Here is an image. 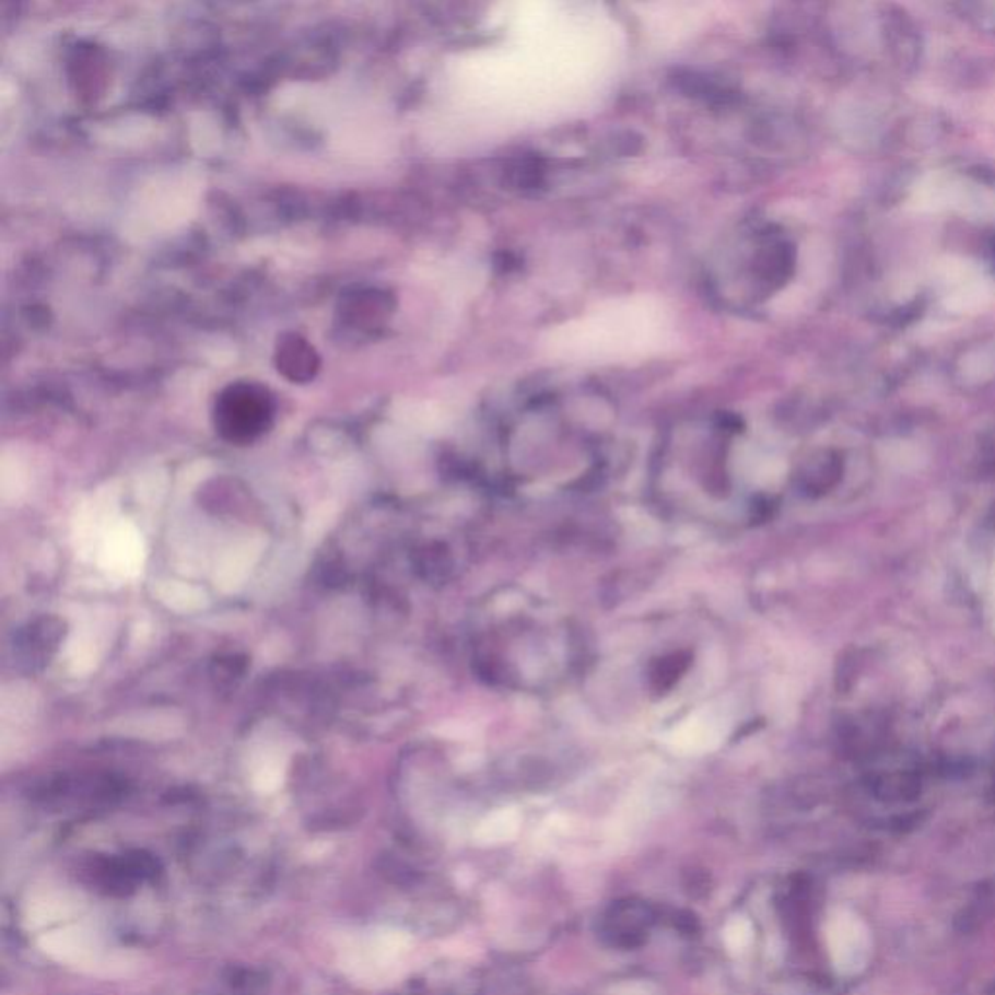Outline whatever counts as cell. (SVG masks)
Masks as SVG:
<instances>
[{"label": "cell", "mask_w": 995, "mask_h": 995, "mask_svg": "<svg viewBox=\"0 0 995 995\" xmlns=\"http://www.w3.org/2000/svg\"><path fill=\"white\" fill-rule=\"evenodd\" d=\"M690 655L682 654H672L669 657H664L659 662H655L654 667H652V672H649V679H652V687H654L657 692H664V690L671 689L675 682L679 681L682 672L689 669Z\"/></svg>", "instance_id": "4"}, {"label": "cell", "mask_w": 995, "mask_h": 995, "mask_svg": "<svg viewBox=\"0 0 995 995\" xmlns=\"http://www.w3.org/2000/svg\"><path fill=\"white\" fill-rule=\"evenodd\" d=\"M827 945L834 969L846 976H854L865 970L874 949L869 927L850 910H839L830 916Z\"/></svg>", "instance_id": "1"}, {"label": "cell", "mask_w": 995, "mask_h": 995, "mask_svg": "<svg viewBox=\"0 0 995 995\" xmlns=\"http://www.w3.org/2000/svg\"><path fill=\"white\" fill-rule=\"evenodd\" d=\"M62 637L65 624L61 620L52 617L34 620L17 636V654L32 671L42 669L61 646Z\"/></svg>", "instance_id": "2"}, {"label": "cell", "mask_w": 995, "mask_h": 995, "mask_svg": "<svg viewBox=\"0 0 995 995\" xmlns=\"http://www.w3.org/2000/svg\"><path fill=\"white\" fill-rule=\"evenodd\" d=\"M752 939V927L747 920L735 917L734 922L725 929V944L729 951L741 952L747 949Z\"/></svg>", "instance_id": "5"}, {"label": "cell", "mask_w": 995, "mask_h": 995, "mask_svg": "<svg viewBox=\"0 0 995 995\" xmlns=\"http://www.w3.org/2000/svg\"><path fill=\"white\" fill-rule=\"evenodd\" d=\"M267 426V409L261 402L232 401L219 414V429L232 442H251Z\"/></svg>", "instance_id": "3"}]
</instances>
